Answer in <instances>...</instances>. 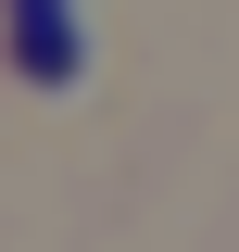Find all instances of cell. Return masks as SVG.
<instances>
[{
  "instance_id": "obj_2",
  "label": "cell",
  "mask_w": 239,
  "mask_h": 252,
  "mask_svg": "<svg viewBox=\"0 0 239 252\" xmlns=\"http://www.w3.org/2000/svg\"><path fill=\"white\" fill-rule=\"evenodd\" d=\"M13 13H63V0H13Z\"/></svg>"
},
{
  "instance_id": "obj_1",
  "label": "cell",
  "mask_w": 239,
  "mask_h": 252,
  "mask_svg": "<svg viewBox=\"0 0 239 252\" xmlns=\"http://www.w3.org/2000/svg\"><path fill=\"white\" fill-rule=\"evenodd\" d=\"M13 63H26L38 89H76V63H89V38H76V13H13Z\"/></svg>"
}]
</instances>
